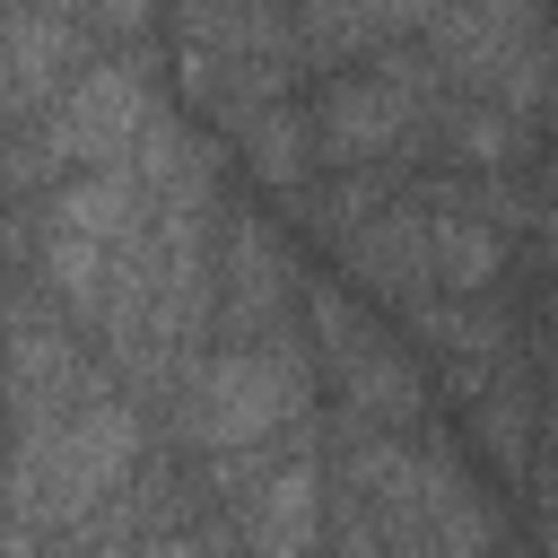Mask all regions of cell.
Listing matches in <instances>:
<instances>
[{
    "label": "cell",
    "mask_w": 558,
    "mask_h": 558,
    "mask_svg": "<svg viewBox=\"0 0 558 558\" xmlns=\"http://www.w3.org/2000/svg\"><path fill=\"white\" fill-rule=\"evenodd\" d=\"M131 471H140V410H131L122 392H96V401H78L70 418L17 436L9 480H0V488H9V523H17L26 541L78 532L87 514H105V506L131 488Z\"/></svg>",
    "instance_id": "obj_1"
},
{
    "label": "cell",
    "mask_w": 558,
    "mask_h": 558,
    "mask_svg": "<svg viewBox=\"0 0 558 558\" xmlns=\"http://www.w3.org/2000/svg\"><path fill=\"white\" fill-rule=\"evenodd\" d=\"M174 392H183V436H192V453L227 462V453L279 445V427H296V418L314 410V366H305V349L279 331V340H235V349L201 357Z\"/></svg>",
    "instance_id": "obj_2"
},
{
    "label": "cell",
    "mask_w": 558,
    "mask_h": 558,
    "mask_svg": "<svg viewBox=\"0 0 558 558\" xmlns=\"http://www.w3.org/2000/svg\"><path fill=\"white\" fill-rule=\"evenodd\" d=\"M140 218H148V183H140V166H131V157H122V166H87V174H70V183L44 201L35 262H44L52 296H61L78 323H96V314H105L113 262H122V244H131V227H140Z\"/></svg>",
    "instance_id": "obj_3"
},
{
    "label": "cell",
    "mask_w": 558,
    "mask_h": 558,
    "mask_svg": "<svg viewBox=\"0 0 558 558\" xmlns=\"http://www.w3.org/2000/svg\"><path fill=\"white\" fill-rule=\"evenodd\" d=\"M436 113H445V78L418 52H392L384 70L331 78L314 96L305 131H314V157L340 174V166H401L410 148L436 140Z\"/></svg>",
    "instance_id": "obj_4"
},
{
    "label": "cell",
    "mask_w": 558,
    "mask_h": 558,
    "mask_svg": "<svg viewBox=\"0 0 558 558\" xmlns=\"http://www.w3.org/2000/svg\"><path fill=\"white\" fill-rule=\"evenodd\" d=\"M148 113H157V87H148V61H96V70H78L61 96H52V113L35 122V140L0 166V183H26V174H87V166H122L131 148H140V131H148Z\"/></svg>",
    "instance_id": "obj_5"
},
{
    "label": "cell",
    "mask_w": 558,
    "mask_h": 558,
    "mask_svg": "<svg viewBox=\"0 0 558 558\" xmlns=\"http://www.w3.org/2000/svg\"><path fill=\"white\" fill-rule=\"evenodd\" d=\"M235 497V523L253 541V558H323V445H314V418L288 427V453H270L262 471H244Z\"/></svg>",
    "instance_id": "obj_6"
},
{
    "label": "cell",
    "mask_w": 558,
    "mask_h": 558,
    "mask_svg": "<svg viewBox=\"0 0 558 558\" xmlns=\"http://www.w3.org/2000/svg\"><path fill=\"white\" fill-rule=\"evenodd\" d=\"M305 314H314V349H323V366H331L340 392H349V418H366V427H410V418H418V366H410L384 331H366L331 288H314Z\"/></svg>",
    "instance_id": "obj_7"
},
{
    "label": "cell",
    "mask_w": 558,
    "mask_h": 558,
    "mask_svg": "<svg viewBox=\"0 0 558 558\" xmlns=\"http://www.w3.org/2000/svg\"><path fill=\"white\" fill-rule=\"evenodd\" d=\"M96 392H105V384L87 375V357L70 349V331H61L52 314H9V323H0V410H9L17 436L70 418V410L96 401Z\"/></svg>",
    "instance_id": "obj_8"
},
{
    "label": "cell",
    "mask_w": 558,
    "mask_h": 558,
    "mask_svg": "<svg viewBox=\"0 0 558 558\" xmlns=\"http://www.w3.org/2000/svg\"><path fill=\"white\" fill-rule=\"evenodd\" d=\"M532 35H549L541 26V0H453V9H436L427 26H418V61L445 78V96H480Z\"/></svg>",
    "instance_id": "obj_9"
},
{
    "label": "cell",
    "mask_w": 558,
    "mask_h": 558,
    "mask_svg": "<svg viewBox=\"0 0 558 558\" xmlns=\"http://www.w3.org/2000/svg\"><path fill=\"white\" fill-rule=\"evenodd\" d=\"M218 323L235 340H279L288 331V262L262 218L218 227Z\"/></svg>",
    "instance_id": "obj_10"
},
{
    "label": "cell",
    "mask_w": 558,
    "mask_h": 558,
    "mask_svg": "<svg viewBox=\"0 0 558 558\" xmlns=\"http://www.w3.org/2000/svg\"><path fill=\"white\" fill-rule=\"evenodd\" d=\"M349 262H357L366 288H384V296H401V305L436 296V253H427V218H418V201H392V209L357 218V227H349Z\"/></svg>",
    "instance_id": "obj_11"
},
{
    "label": "cell",
    "mask_w": 558,
    "mask_h": 558,
    "mask_svg": "<svg viewBox=\"0 0 558 558\" xmlns=\"http://www.w3.org/2000/svg\"><path fill=\"white\" fill-rule=\"evenodd\" d=\"M436 9H453V0H305L296 52L331 70V61H349V52H375V44H392V35H418Z\"/></svg>",
    "instance_id": "obj_12"
},
{
    "label": "cell",
    "mask_w": 558,
    "mask_h": 558,
    "mask_svg": "<svg viewBox=\"0 0 558 558\" xmlns=\"http://www.w3.org/2000/svg\"><path fill=\"white\" fill-rule=\"evenodd\" d=\"M532 523H541V541L558 549V418H541V436H532Z\"/></svg>",
    "instance_id": "obj_13"
},
{
    "label": "cell",
    "mask_w": 558,
    "mask_h": 558,
    "mask_svg": "<svg viewBox=\"0 0 558 558\" xmlns=\"http://www.w3.org/2000/svg\"><path fill=\"white\" fill-rule=\"evenodd\" d=\"M541 244H549V305H558V174L541 192Z\"/></svg>",
    "instance_id": "obj_14"
},
{
    "label": "cell",
    "mask_w": 558,
    "mask_h": 558,
    "mask_svg": "<svg viewBox=\"0 0 558 558\" xmlns=\"http://www.w3.org/2000/svg\"><path fill=\"white\" fill-rule=\"evenodd\" d=\"M96 17H105L113 35H140V26H148V0H96Z\"/></svg>",
    "instance_id": "obj_15"
},
{
    "label": "cell",
    "mask_w": 558,
    "mask_h": 558,
    "mask_svg": "<svg viewBox=\"0 0 558 558\" xmlns=\"http://www.w3.org/2000/svg\"><path fill=\"white\" fill-rule=\"evenodd\" d=\"M157 558H218V549L192 541V532H157Z\"/></svg>",
    "instance_id": "obj_16"
},
{
    "label": "cell",
    "mask_w": 558,
    "mask_h": 558,
    "mask_svg": "<svg viewBox=\"0 0 558 558\" xmlns=\"http://www.w3.org/2000/svg\"><path fill=\"white\" fill-rule=\"evenodd\" d=\"M183 9H192V26H218V17L235 9V0H183Z\"/></svg>",
    "instance_id": "obj_17"
},
{
    "label": "cell",
    "mask_w": 558,
    "mask_h": 558,
    "mask_svg": "<svg viewBox=\"0 0 558 558\" xmlns=\"http://www.w3.org/2000/svg\"><path fill=\"white\" fill-rule=\"evenodd\" d=\"M497 558H523V549H497Z\"/></svg>",
    "instance_id": "obj_18"
}]
</instances>
